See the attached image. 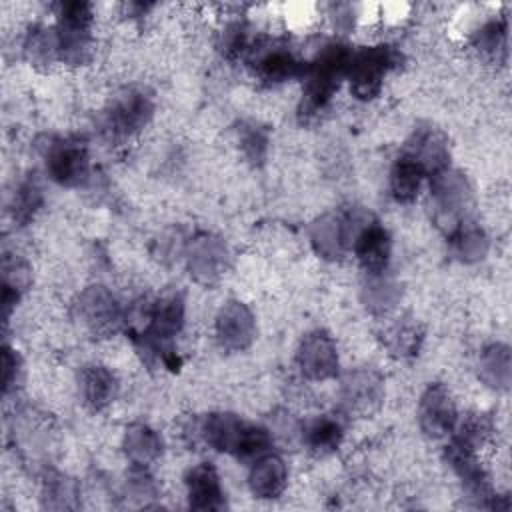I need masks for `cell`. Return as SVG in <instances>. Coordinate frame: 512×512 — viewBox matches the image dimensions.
<instances>
[{
  "label": "cell",
  "mask_w": 512,
  "mask_h": 512,
  "mask_svg": "<svg viewBox=\"0 0 512 512\" xmlns=\"http://www.w3.org/2000/svg\"><path fill=\"white\" fill-rule=\"evenodd\" d=\"M188 500L196 510H220L224 508V492L220 488L218 474L210 464H198L190 470L188 478Z\"/></svg>",
  "instance_id": "cell-9"
},
{
  "label": "cell",
  "mask_w": 512,
  "mask_h": 512,
  "mask_svg": "<svg viewBox=\"0 0 512 512\" xmlns=\"http://www.w3.org/2000/svg\"><path fill=\"white\" fill-rule=\"evenodd\" d=\"M354 252L366 272H384L390 258L388 232L378 222H364L362 228L354 234Z\"/></svg>",
  "instance_id": "cell-7"
},
{
  "label": "cell",
  "mask_w": 512,
  "mask_h": 512,
  "mask_svg": "<svg viewBox=\"0 0 512 512\" xmlns=\"http://www.w3.org/2000/svg\"><path fill=\"white\" fill-rule=\"evenodd\" d=\"M404 156L418 162L426 174L432 172L436 176L446 166L448 150H446L444 138L436 130L424 128L412 136V140L406 146Z\"/></svg>",
  "instance_id": "cell-11"
},
{
  "label": "cell",
  "mask_w": 512,
  "mask_h": 512,
  "mask_svg": "<svg viewBox=\"0 0 512 512\" xmlns=\"http://www.w3.org/2000/svg\"><path fill=\"white\" fill-rule=\"evenodd\" d=\"M352 50L346 44H326L312 62L304 64V94L300 112L312 118L322 112L332 100L344 76H348Z\"/></svg>",
  "instance_id": "cell-1"
},
{
  "label": "cell",
  "mask_w": 512,
  "mask_h": 512,
  "mask_svg": "<svg viewBox=\"0 0 512 512\" xmlns=\"http://www.w3.org/2000/svg\"><path fill=\"white\" fill-rule=\"evenodd\" d=\"M346 230H344V222L338 218H324L314 226L312 238L314 244H318V252H322L324 256L330 258H338L346 240Z\"/></svg>",
  "instance_id": "cell-19"
},
{
  "label": "cell",
  "mask_w": 512,
  "mask_h": 512,
  "mask_svg": "<svg viewBox=\"0 0 512 512\" xmlns=\"http://www.w3.org/2000/svg\"><path fill=\"white\" fill-rule=\"evenodd\" d=\"M304 438H306V444L310 446V450H314L318 454H326V452H332L334 448H338V444L342 440V428L332 418H318L306 428Z\"/></svg>",
  "instance_id": "cell-18"
},
{
  "label": "cell",
  "mask_w": 512,
  "mask_h": 512,
  "mask_svg": "<svg viewBox=\"0 0 512 512\" xmlns=\"http://www.w3.org/2000/svg\"><path fill=\"white\" fill-rule=\"evenodd\" d=\"M80 386H82V394L84 400L92 406V408H102L106 406L116 392V382L114 376L102 368V366H90L82 372L80 378Z\"/></svg>",
  "instance_id": "cell-16"
},
{
  "label": "cell",
  "mask_w": 512,
  "mask_h": 512,
  "mask_svg": "<svg viewBox=\"0 0 512 512\" xmlns=\"http://www.w3.org/2000/svg\"><path fill=\"white\" fill-rule=\"evenodd\" d=\"M240 142L250 160H262L264 150H266V138L258 128H254V126L244 128Z\"/></svg>",
  "instance_id": "cell-23"
},
{
  "label": "cell",
  "mask_w": 512,
  "mask_h": 512,
  "mask_svg": "<svg viewBox=\"0 0 512 512\" xmlns=\"http://www.w3.org/2000/svg\"><path fill=\"white\" fill-rule=\"evenodd\" d=\"M248 56L254 74L266 82H284L304 72V62H300L288 46L278 42H252Z\"/></svg>",
  "instance_id": "cell-4"
},
{
  "label": "cell",
  "mask_w": 512,
  "mask_h": 512,
  "mask_svg": "<svg viewBox=\"0 0 512 512\" xmlns=\"http://www.w3.org/2000/svg\"><path fill=\"white\" fill-rule=\"evenodd\" d=\"M380 380L372 372H354L344 382V400L354 410H370L380 400Z\"/></svg>",
  "instance_id": "cell-14"
},
{
  "label": "cell",
  "mask_w": 512,
  "mask_h": 512,
  "mask_svg": "<svg viewBox=\"0 0 512 512\" xmlns=\"http://www.w3.org/2000/svg\"><path fill=\"white\" fill-rule=\"evenodd\" d=\"M126 452L138 464H146L160 452V440L146 426L130 428V432L126 434Z\"/></svg>",
  "instance_id": "cell-20"
},
{
  "label": "cell",
  "mask_w": 512,
  "mask_h": 512,
  "mask_svg": "<svg viewBox=\"0 0 512 512\" xmlns=\"http://www.w3.org/2000/svg\"><path fill=\"white\" fill-rule=\"evenodd\" d=\"M82 308L86 312V322L94 330H110L118 322L114 300L102 290L86 294Z\"/></svg>",
  "instance_id": "cell-17"
},
{
  "label": "cell",
  "mask_w": 512,
  "mask_h": 512,
  "mask_svg": "<svg viewBox=\"0 0 512 512\" xmlns=\"http://www.w3.org/2000/svg\"><path fill=\"white\" fill-rule=\"evenodd\" d=\"M420 422L426 434L438 438L456 426L454 402L444 386H432L420 402Z\"/></svg>",
  "instance_id": "cell-8"
},
{
  "label": "cell",
  "mask_w": 512,
  "mask_h": 512,
  "mask_svg": "<svg viewBox=\"0 0 512 512\" xmlns=\"http://www.w3.org/2000/svg\"><path fill=\"white\" fill-rule=\"evenodd\" d=\"M218 338L226 348H242L252 338V316L238 304L230 302L218 316Z\"/></svg>",
  "instance_id": "cell-12"
},
{
  "label": "cell",
  "mask_w": 512,
  "mask_h": 512,
  "mask_svg": "<svg viewBox=\"0 0 512 512\" xmlns=\"http://www.w3.org/2000/svg\"><path fill=\"white\" fill-rule=\"evenodd\" d=\"M398 52L390 46H368L360 52H352L348 78L350 90L360 100H370L378 96L384 76L396 66Z\"/></svg>",
  "instance_id": "cell-3"
},
{
  "label": "cell",
  "mask_w": 512,
  "mask_h": 512,
  "mask_svg": "<svg viewBox=\"0 0 512 512\" xmlns=\"http://www.w3.org/2000/svg\"><path fill=\"white\" fill-rule=\"evenodd\" d=\"M476 46L486 54H498L500 50H506V26L504 22H488L478 30Z\"/></svg>",
  "instance_id": "cell-21"
},
{
  "label": "cell",
  "mask_w": 512,
  "mask_h": 512,
  "mask_svg": "<svg viewBox=\"0 0 512 512\" xmlns=\"http://www.w3.org/2000/svg\"><path fill=\"white\" fill-rule=\"evenodd\" d=\"M50 176L66 186H76L88 176V154L80 142H56L48 150Z\"/></svg>",
  "instance_id": "cell-6"
},
{
  "label": "cell",
  "mask_w": 512,
  "mask_h": 512,
  "mask_svg": "<svg viewBox=\"0 0 512 512\" xmlns=\"http://www.w3.org/2000/svg\"><path fill=\"white\" fill-rule=\"evenodd\" d=\"M426 172L422 170V166L418 162H414L408 156H400L392 168L390 174V188L396 200L400 202H410L416 198L420 184L424 180Z\"/></svg>",
  "instance_id": "cell-15"
},
{
  "label": "cell",
  "mask_w": 512,
  "mask_h": 512,
  "mask_svg": "<svg viewBox=\"0 0 512 512\" xmlns=\"http://www.w3.org/2000/svg\"><path fill=\"white\" fill-rule=\"evenodd\" d=\"M202 430L206 442L212 448L232 452L238 458L262 456L272 444L268 430L260 426H250L232 414L208 416Z\"/></svg>",
  "instance_id": "cell-2"
},
{
  "label": "cell",
  "mask_w": 512,
  "mask_h": 512,
  "mask_svg": "<svg viewBox=\"0 0 512 512\" xmlns=\"http://www.w3.org/2000/svg\"><path fill=\"white\" fill-rule=\"evenodd\" d=\"M286 486V466L278 456H260L250 472V488L258 498H276Z\"/></svg>",
  "instance_id": "cell-13"
},
{
  "label": "cell",
  "mask_w": 512,
  "mask_h": 512,
  "mask_svg": "<svg viewBox=\"0 0 512 512\" xmlns=\"http://www.w3.org/2000/svg\"><path fill=\"white\" fill-rule=\"evenodd\" d=\"M150 116L152 98L142 88H130L114 100L108 112V128L116 136H130L138 132Z\"/></svg>",
  "instance_id": "cell-5"
},
{
  "label": "cell",
  "mask_w": 512,
  "mask_h": 512,
  "mask_svg": "<svg viewBox=\"0 0 512 512\" xmlns=\"http://www.w3.org/2000/svg\"><path fill=\"white\" fill-rule=\"evenodd\" d=\"M298 358H300L302 372L310 378H328L336 372V364H338L336 350L332 340L326 334L316 332L306 336Z\"/></svg>",
  "instance_id": "cell-10"
},
{
  "label": "cell",
  "mask_w": 512,
  "mask_h": 512,
  "mask_svg": "<svg viewBox=\"0 0 512 512\" xmlns=\"http://www.w3.org/2000/svg\"><path fill=\"white\" fill-rule=\"evenodd\" d=\"M40 204V190L34 184H24L14 198V218H18L20 222H26L36 206Z\"/></svg>",
  "instance_id": "cell-22"
}]
</instances>
